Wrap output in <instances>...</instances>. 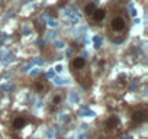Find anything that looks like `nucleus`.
Masks as SVG:
<instances>
[{"label":"nucleus","instance_id":"obj_5","mask_svg":"<svg viewBox=\"0 0 148 139\" xmlns=\"http://www.w3.org/2000/svg\"><path fill=\"white\" fill-rule=\"evenodd\" d=\"M106 15H108V9L106 7H97L95 12H93V15L87 19L92 25H95V26H97V25H102L105 20H106Z\"/></svg>","mask_w":148,"mask_h":139},{"label":"nucleus","instance_id":"obj_7","mask_svg":"<svg viewBox=\"0 0 148 139\" xmlns=\"http://www.w3.org/2000/svg\"><path fill=\"white\" fill-rule=\"evenodd\" d=\"M28 125H29V119H28L25 114H18V116H15L13 120H12V130H13V132H21V130H23Z\"/></svg>","mask_w":148,"mask_h":139},{"label":"nucleus","instance_id":"obj_4","mask_svg":"<svg viewBox=\"0 0 148 139\" xmlns=\"http://www.w3.org/2000/svg\"><path fill=\"white\" fill-rule=\"evenodd\" d=\"M147 117H148V112H147V107L145 106L136 107L131 113V120H132V125H135V126L145 123L147 122Z\"/></svg>","mask_w":148,"mask_h":139},{"label":"nucleus","instance_id":"obj_6","mask_svg":"<svg viewBox=\"0 0 148 139\" xmlns=\"http://www.w3.org/2000/svg\"><path fill=\"white\" fill-rule=\"evenodd\" d=\"M32 87H34V90H35L38 94H45V93L49 91L51 84H49V81H48L45 77H38V78L34 81Z\"/></svg>","mask_w":148,"mask_h":139},{"label":"nucleus","instance_id":"obj_3","mask_svg":"<svg viewBox=\"0 0 148 139\" xmlns=\"http://www.w3.org/2000/svg\"><path fill=\"white\" fill-rule=\"evenodd\" d=\"M122 127V123H121V119L118 114H109L103 123H102V127H100V133L105 136V138H112V136H116L121 133V129Z\"/></svg>","mask_w":148,"mask_h":139},{"label":"nucleus","instance_id":"obj_2","mask_svg":"<svg viewBox=\"0 0 148 139\" xmlns=\"http://www.w3.org/2000/svg\"><path fill=\"white\" fill-rule=\"evenodd\" d=\"M70 68H71V73L74 74V77H76L77 83H80L86 89H89L86 81H89V84L92 86V71L89 70V62L84 57L76 55L70 62Z\"/></svg>","mask_w":148,"mask_h":139},{"label":"nucleus","instance_id":"obj_10","mask_svg":"<svg viewBox=\"0 0 148 139\" xmlns=\"http://www.w3.org/2000/svg\"><path fill=\"white\" fill-rule=\"evenodd\" d=\"M126 2H129V0H119V3H126Z\"/></svg>","mask_w":148,"mask_h":139},{"label":"nucleus","instance_id":"obj_1","mask_svg":"<svg viewBox=\"0 0 148 139\" xmlns=\"http://www.w3.org/2000/svg\"><path fill=\"white\" fill-rule=\"evenodd\" d=\"M131 29V16L122 6H113L106 15V36L112 42H122Z\"/></svg>","mask_w":148,"mask_h":139},{"label":"nucleus","instance_id":"obj_8","mask_svg":"<svg viewBox=\"0 0 148 139\" xmlns=\"http://www.w3.org/2000/svg\"><path fill=\"white\" fill-rule=\"evenodd\" d=\"M62 100H64V94H62L61 91H60V93H55V94L52 96L51 102H49V110H51V112H57V110L61 107Z\"/></svg>","mask_w":148,"mask_h":139},{"label":"nucleus","instance_id":"obj_9","mask_svg":"<svg viewBox=\"0 0 148 139\" xmlns=\"http://www.w3.org/2000/svg\"><path fill=\"white\" fill-rule=\"evenodd\" d=\"M96 9H97V6H96L95 2H92V0H86V2H83V5H82V10H83V13L86 15L87 19L93 15V12Z\"/></svg>","mask_w":148,"mask_h":139}]
</instances>
